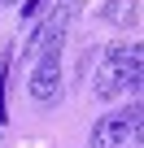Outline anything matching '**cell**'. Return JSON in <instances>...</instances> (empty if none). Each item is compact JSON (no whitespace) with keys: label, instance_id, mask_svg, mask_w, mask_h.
I'll return each instance as SVG.
<instances>
[{"label":"cell","instance_id":"5","mask_svg":"<svg viewBox=\"0 0 144 148\" xmlns=\"http://www.w3.org/2000/svg\"><path fill=\"white\" fill-rule=\"evenodd\" d=\"M5 5H18V0H5Z\"/></svg>","mask_w":144,"mask_h":148},{"label":"cell","instance_id":"2","mask_svg":"<svg viewBox=\"0 0 144 148\" xmlns=\"http://www.w3.org/2000/svg\"><path fill=\"white\" fill-rule=\"evenodd\" d=\"M122 87H140V65L105 61V65L96 70V87H92V96H96V100H114Z\"/></svg>","mask_w":144,"mask_h":148},{"label":"cell","instance_id":"3","mask_svg":"<svg viewBox=\"0 0 144 148\" xmlns=\"http://www.w3.org/2000/svg\"><path fill=\"white\" fill-rule=\"evenodd\" d=\"M57 92H61V52H48V57H39L35 70H31V96H35L39 105H52Z\"/></svg>","mask_w":144,"mask_h":148},{"label":"cell","instance_id":"1","mask_svg":"<svg viewBox=\"0 0 144 148\" xmlns=\"http://www.w3.org/2000/svg\"><path fill=\"white\" fill-rule=\"evenodd\" d=\"M140 131V105H131L127 113H109L96 122L92 131V148H127V135Z\"/></svg>","mask_w":144,"mask_h":148},{"label":"cell","instance_id":"4","mask_svg":"<svg viewBox=\"0 0 144 148\" xmlns=\"http://www.w3.org/2000/svg\"><path fill=\"white\" fill-rule=\"evenodd\" d=\"M135 9H140V0H105L101 18L105 22H135Z\"/></svg>","mask_w":144,"mask_h":148}]
</instances>
